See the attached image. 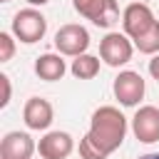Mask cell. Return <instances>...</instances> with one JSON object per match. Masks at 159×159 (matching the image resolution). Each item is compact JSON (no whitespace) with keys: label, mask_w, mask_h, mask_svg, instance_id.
Instances as JSON below:
<instances>
[{"label":"cell","mask_w":159,"mask_h":159,"mask_svg":"<svg viewBox=\"0 0 159 159\" xmlns=\"http://www.w3.org/2000/svg\"><path fill=\"white\" fill-rule=\"evenodd\" d=\"M127 137V117L112 107L104 104L92 112L89 132L80 139V157L82 159H107L112 152L122 147Z\"/></svg>","instance_id":"cell-1"},{"label":"cell","mask_w":159,"mask_h":159,"mask_svg":"<svg viewBox=\"0 0 159 159\" xmlns=\"http://www.w3.org/2000/svg\"><path fill=\"white\" fill-rule=\"evenodd\" d=\"M124 35L144 55H159V20L144 2H129L122 12Z\"/></svg>","instance_id":"cell-2"},{"label":"cell","mask_w":159,"mask_h":159,"mask_svg":"<svg viewBox=\"0 0 159 159\" xmlns=\"http://www.w3.org/2000/svg\"><path fill=\"white\" fill-rule=\"evenodd\" d=\"M47 32V20L40 10L35 7H25L20 12H15L12 17V35L25 42V45H32V42H40Z\"/></svg>","instance_id":"cell-3"},{"label":"cell","mask_w":159,"mask_h":159,"mask_svg":"<svg viewBox=\"0 0 159 159\" xmlns=\"http://www.w3.org/2000/svg\"><path fill=\"white\" fill-rule=\"evenodd\" d=\"M75 10L97 27H112L119 20L117 0H72Z\"/></svg>","instance_id":"cell-4"},{"label":"cell","mask_w":159,"mask_h":159,"mask_svg":"<svg viewBox=\"0 0 159 159\" xmlns=\"http://www.w3.org/2000/svg\"><path fill=\"white\" fill-rule=\"evenodd\" d=\"M132 52H134V42L122 32H107L99 42V57L109 67L127 65L132 60Z\"/></svg>","instance_id":"cell-5"},{"label":"cell","mask_w":159,"mask_h":159,"mask_svg":"<svg viewBox=\"0 0 159 159\" xmlns=\"http://www.w3.org/2000/svg\"><path fill=\"white\" fill-rule=\"evenodd\" d=\"M55 47L60 50V55H67V57H80L84 55V50L89 47V32L82 27V25H62L57 32H55Z\"/></svg>","instance_id":"cell-6"},{"label":"cell","mask_w":159,"mask_h":159,"mask_svg":"<svg viewBox=\"0 0 159 159\" xmlns=\"http://www.w3.org/2000/svg\"><path fill=\"white\" fill-rule=\"evenodd\" d=\"M112 89H114V97L119 99V104H124V107H137L139 99H142L144 92H147V84H144V80H142L139 72L124 70V72H119V75L114 77Z\"/></svg>","instance_id":"cell-7"},{"label":"cell","mask_w":159,"mask_h":159,"mask_svg":"<svg viewBox=\"0 0 159 159\" xmlns=\"http://www.w3.org/2000/svg\"><path fill=\"white\" fill-rule=\"evenodd\" d=\"M132 132L142 144L159 142V109L152 104H144L132 117Z\"/></svg>","instance_id":"cell-8"},{"label":"cell","mask_w":159,"mask_h":159,"mask_svg":"<svg viewBox=\"0 0 159 159\" xmlns=\"http://www.w3.org/2000/svg\"><path fill=\"white\" fill-rule=\"evenodd\" d=\"M75 149V139L67 134V132H47L40 144H37V152L42 159H67Z\"/></svg>","instance_id":"cell-9"},{"label":"cell","mask_w":159,"mask_h":159,"mask_svg":"<svg viewBox=\"0 0 159 159\" xmlns=\"http://www.w3.org/2000/svg\"><path fill=\"white\" fill-rule=\"evenodd\" d=\"M35 142L27 132H7L0 144V159H32Z\"/></svg>","instance_id":"cell-10"},{"label":"cell","mask_w":159,"mask_h":159,"mask_svg":"<svg viewBox=\"0 0 159 159\" xmlns=\"http://www.w3.org/2000/svg\"><path fill=\"white\" fill-rule=\"evenodd\" d=\"M52 117H55L52 104L47 99H42V97H30L25 102V107H22V119H25V124L30 129H37V132L47 129L52 124Z\"/></svg>","instance_id":"cell-11"},{"label":"cell","mask_w":159,"mask_h":159,"mask_svg":"<svg viewBox=\"0 0 159 159\" xmlns=\"http://www.w3.org/2000/svg\"><path fill=\"white\" fill-rule=\"evenodd\" d=\"M35 72H37V77L45 80V82H57V80L65 77L67 65H65V60H62L60 55L45 52V55H40V57L35 60Z\"/></svg>","instance_id":"cell-12"},{"label":"cell","mask_w":159,"mask_h":159,"mask_svg":"<svg viewBox=\"0 0 159 159\" xmlns=\"http://www.w3.org/2000/svg\"><path fill=\"white\" fill-rule=\"evenodd\" d=\"M70 72L77 77V80H92L97 72H99V57H94V55H80V57H75L72 60V65H70Z\"/></svg>","instance_id":"cell-13"},{"label":"cell","mask_w":159,"mask_h":159,"mask_svg":"<svg viewBox=\"0 0 159 159\" xmlns=\"http://www.w3.org/2000/svg\"><path fill=\"white\" fill-rule=\"evenodd\" d=\"M15 55V40L10 32H0V62H10Z\"/></svg>","instance_id":"cell-14"},{"label":"cell","mask_w":159,"mask_h":159,"mask_svg":"<svg viewBox=\"0 0 159 159\" xmlns=\"http://www.w3.org/2000/svg\"><path fill=\"white\" fill-rule=\"evenodd\" d=\"M0 84H2V99H0V107H7V104H10V77H7V75H0Z\"/></svg>","instance_id":"cell-15"},{"label":"cell","mask_w":159,"mask_h":159,"mask_svg":"<svg viewBox=\"0 0 159 159\" xmlns=\"http://www.w3.org/2000/svg\"><path fill=\"white\" fill-rule=\"evenodd\" d=\"M149 75L159 82V55H154V57L149 60Z\"/></svg>","instance_id":"cell-16"},{"label":"cell","mask_w":159,"mask_h":159,"mask_svg":"<svg viewBox=\"0 0 159 159\" xmlns=\"http://www.w3.org/2000/svg\"><path fill=\"white\" fill-rule=\"evenodd\" d=\"M137 159H159V152H149V154H142Z\"/></svg>","instance_id":"cell-17"},{"label":"cell","mask_w":159,"mask_h":159,"mask_svg":"<svg viewBox=\"0 0 159 159\" xmlns=\"http://www.w3.org/2000/svg\"><path fill=\"white\" fill-rule=\"evenodd\" d=\"M30 5H45V2H50V0H27Z\"/></svg>","instance_id":"cell-18"},{"label":"cell","mask_w":159,"mask_h":159,"mask_svg":"<svg viewBox=\"0 0 159 159\" xmlns=\"http://www.w3.org/2000/svg\"><path fill=\"white\" fill-rule=\"evenodd\" d=\"M0 2H10V0H0Z\"/></svg>","instance_id":"cell-19"}]
</instances>
